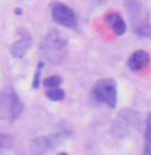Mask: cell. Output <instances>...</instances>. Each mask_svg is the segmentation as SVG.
Here are the masks:
<instances>
[{
	"instance_id": "4fadbf2b",
	"label": "cell",
	"mask_w": 151,
	"mask_h": 155,
	"mask_svg": "<svg viewBox=\"0 0 151 155\" xmlns=\"http://www.w3.org/2000/svg\"><path fill=\"white\" fill-rule=\"evenodd\" d=\"M43 68H44V64H43V63H38L37 72H35V75H34V81H32V88H34V89H37L38 85H40V76H41V70H43Z\"/></svg>"
},
{
	"instance_id": "ba28073f",
	"label": "cell",
	"mask_w": 151,
	"mask_h": 155,
	"mask_svg": "<svg viewBox=\"0 0 151 155\" xmlns=\"http://www.w3.org/2000/svg\"><path fill=\"white\" fill-rule=\"evenodd\" d=\"M53 143H52V139L45 138V136H38V138H34L31 140V152L32 155H44Z\"/></svg>"
},
{
	"instance_id": "7a4b0ae2",
	"label": "cell",
	"mask_w": 151,
	"mask_h": 155,
	"mask_svg": "<svg viewBox=\"0 0 151 155\" xmlns=\"http://www.w3.org/2000/svg\"><path fill=\"white\" fill-rule=\"evenodd\" d=\"M125 9L131 18L133 31L139 37H151V25L147 18V12L139 0H126Z\"/></svg>"
},
{
	"instance_id": "3957f363",
	"label": "cell",
	"mask_w": 151,
	"mask_h": 155,
	"mask_svg": "<svg viewBox=\"0 0 151 155\" xmlns=\"http://www.w3.org/2000/svg\"><path fill=\"white\" fill-rule=\"evenodd\" d=\"M92 97L97 103L115 108L117 104V89L113 79H100L92 85Z\"/></svg>"
},
{
	"instance_id": "8fae6325",
	"label": "cell",
	"mask_w": 151,
	"mask_h": 155,
	"mask_svg": "<svg viewBox=\"0 0 151 155\" xmlns=\"http://www.w3.org/2000/svg\"><path fill=\"white\" fill-rule=\"evenodd\" d=\"M45 95L52 101H62L63 98H65V92H63V89H60V88H49Z\"/></svg>"
},
{
	"instance_id": "9a60e30c",
	"label": "cell",
	"mask_w": 151,
	"mask_h": 155,
	"mask_svg": "<svg viewBox=\"0 0 151 155\" xmlns=\"http://www.w3.org/2000/svg\"><path fill=\"white\" fill-rule=\"evenodd\" d=\"M59 155H68V154H66V152H60V154H59Z\"/></svg>"
},
{
	"instance_id": "7c38bea8",
	"label": "cell",
	"mask_w": 151,
	"mask_h": 155,
	"mask_svg": "<svg viewBox=\"0 0 151 155\" xmlns=\"http://www.w3.org/2000/svg\"><path fill=\"white\" fill-rule=\"evenodd\" d=\"M45 88H59V85L62 84V78L60 76H49L44 82Z\"/></svg>"
},
{
	"instance_id": "9c48e42d",
	"label": "cell",
	"mask_w": 151,
	"mask_h": 155,
	"mask_svg": "<svg viewBox=\"0 0 151 155\" xmlns=\"http://www.w3.org/2000/svg\"><path fill=\"white\" fill-rule=\"evenodd\" d=\"M106 22L112 26L116 35H123L126 32V24L119 13H109L106 15Z\"/></svg>"
},
{
	"instance_id": "5b68a950",
	"label": "cell",
	"mask_w": 151,
	"mask_h": 155,
	"mask_svg": "<svg viewBox=\"0 0 151 155\" xmlns=\"http://www.w3.org/2000/svg\"><path fill=\"white\" fill-rule=\"evenodd\" d=\"M52 18L54 19V22H57L62 26H66V28L75 29L78 26V19H76L75 12L62 3H56L52 6Z\"/></svg>"
},
{
	"instance_id": "8992f818",
	"label": "cell",
	"mask_w": 151,
	"mask_h": 155,
	"mask_svg": "<svg viewBox=\"0 0 151 155\" xmlns=\"http://www.w3.org/2000/svg\"><path fill=\"white\" fill-rule=\"evenodd\" d=\"M150 61V54L145 51V50H136L135 53H132V56L129 57L128 60V66L129 69L133 72H138V70L144 69Z\"/></svg>"
},
{
	"instance_id": "277c9868",
	"label": "cell",
	"mask_w": 151,
	"mask_h": 155,
	"mask_svg": "<svg viewBox=\"0 0 151 155\" xmlns=\"http://www.w3.org/2000/svg\"><path fill=\"white\" fill-rule=\"evenodd\" d=\"M139 123V116L133 110H123L117 116V119L115 120V124L112 127V132L113 135L117 136V138H123L126 136L133 127H136Z\"/></svg>"
},
{
	"instance_id": "30bf717a",
	"label": "cell",
	"mask_w": 151,
	"mask_h": 155,
	"mask_svg": "<svg viewBox=\"0 0 151 155\" xmlns=\"http://www.w3.org/2000/svg\"><path fill=\"white\" fill-rule=\"evenodd\" d=\"M142 155H151V114L147 117V126H145V147Z\"/></svg>"
},
{
	"instance_id": "5bb4252c",
	"label": "cell",
	"mask_w": 151,
	"mask_h": 155,
	"mask_svg": "<svg viewBox=\"0 0 151 155\" xmlns=\"http://www.w3.org/2000/svg\"><path fill=\"white\" fill-rule=\"evenodd\" d=\"M10 143H12V138H10V136H8V135L0 133V149L10 147Z\"/></svg>"
},
{
	"instance_id": "6da1fadb",
	"label": "cell",
	"mask_w": 151,
	"mask_h": 155,
	"mask_svg": "<svg viewBox=\"0 0 151 155\" xmlns=\"http://www.w3.org/2000/svg\"><path fill=\"white\" fill-rule=\"evenodd\" d=\"M68 48V41L59 31L52 29L50 32H47L41 43V53L49 61H52L54 64L60 63L62 59L66 54Z\"/></svg>"
},
{
	"instance_id": "52a82bcc",
	"label": "cell",
	"mask_w": 151,
	"mask_h": 155,
	"mask_svg": "<svg viewBox=\"0 0 151 155\" xmlns=\"http://www.w3.org/2000/svg\"><path fill=\"white\" fill-rule=\"evenodd\" d=\"M32 45V38H31V35L29 34H22V37L19 38L18 41H15V44L12 45V50H10V53H12V56L13 57H22L25 53H27V50Z\"/></svg>"
}]
</instances>
